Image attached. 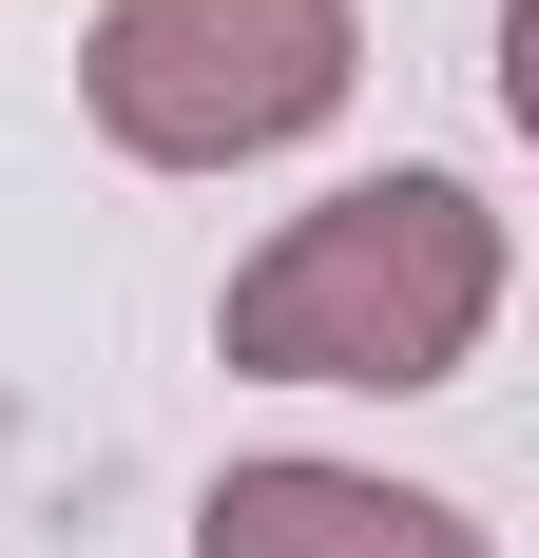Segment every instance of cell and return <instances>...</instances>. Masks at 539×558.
<instances>
[{
  "mask_svg": "<svg viewBox=\"0 0 539 558\" xmlns=\"http://www.w3.org/2000/svg\"><path fill=\"white\" fill-rule=\"evenodd\" d=\"M482 328H501V213L463 173H367V193L289 213L213 308V347L251 386H385V404L463 386Z\"/></svg>",
  "mask_w": 539,
  "mask_h": 558,
  "instance_id": "cell-1",
  "label": "cell"
},
{
  "mask_svg": "<svg viewBox=\"0 0 539 558\" xmlns=\"http://www.w3.org/2000/svg\"><path fill=\"white\" fill-rule=\"evenodd\" d=\"M347 77H367L347 0H97V39H77V97L135 173L289 155L309 116H347Z\"/></svg>",
  "mask_w": 539,
  "mask_h": 558,
  "instance_id": "cell-2",
  "label": "cell"
},
{
  "mask_svg": "<svg viewBox=\"0 0 539 558\" xmlns=\"http://www.w3.org/2000/svg\"><path fill=\"white\" fill-rule=\"evenodd\" d=\"M193 558H482V520L367 462H231L193 501Z\"/></svg>",
  "mask_w": 539,
  "mask_h": 558,
  "instance_id": "cell-3",
  "label": "cell"
}]
</instances>
